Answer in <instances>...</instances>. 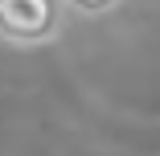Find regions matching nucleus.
Returning a JSON list of instances; mask_svg holds the SVG:
<instances>
[{"instance_id":"nucleus-1","label":"nucleus","mask_w":160,"mask_h":156,"mask_svg":"<svg viewBox=\"0 0 160 156\" xmlns=\"http://www.w3.org/2000/svg\"><path fill=\"white\" fill-rule=\"evenodd\" d=\"M66 33L62 0H0V41L17 49H41Z\"/></svg>"},{"instance_id":"nucleus-2","label":"nucleus","mask_w":160,"mask_h":156,"mask_svg":"<svg viewBox=\"0 0 160 156\" xmlns=\"http://www.w3.org/2000/svg\"><path fill=\"white\" fill-rule=\"evenodd\" d=\"M123 0H62L66 17H82V21H99V17H111Z\"/></svg>"}]
</instances>
